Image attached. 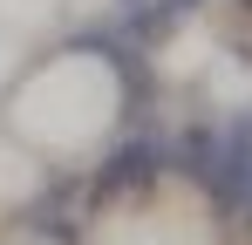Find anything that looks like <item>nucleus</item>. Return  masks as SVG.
Segmentation results:
<instances>
[{
    "instance_id": "f257e3e1",
    "label": "nucleus",
    "mask_w": 252,
    "mask_h": 245,
    "mask_svg": "<svg viewBox=\"0 0 252 245\" xmlns=\"http://www.w3.org/2000/svg\"><path fill=\"white\" fill-rule=\"evenodd\" d=\"M123 109V68L89 41H62V48H34L21 82L0 95V129L34 143L48 163H89L116 136Z\"/></svg>"
},
{
    "instance_id": "f03ea898",
    "label": "nucleus",
    "mask_w": 252,
    "mask_h": 245,
    "mask_svg": "<svg viewBox=\"0 0 252 245\" xmlns=\"http://www.w3.org/2000/svg\"><path fill=\"white\" fill-rule=\"evenodd\" d=\"M48 177H55V163L34 143H21L14 129H0V225L21 218V211H34L41 191H48Z\"/></svg>"
},
{
    "instance_id": "7ed1b4c3",
    "label": "nucleus",
    "mask_w": 252,
    "mask_h": 245,
    "mask_svg": "<svg viewBox=\"0 0 252 245\" xmlns=\"http://www.w3.org/2000/svg\"><path fill=\"white\" fill-rule=\"evenodd\" d=\"M89 0H0V28H14V34L28 41H48L62 21H75Z\"/></svg>"
},
{
    "instance_id": "20e7f679",
    "label": "nucleus",
    "mask_w": 252,
    "mask_h": 245,
    "mask_svg": "<svg viewBox=\"0 0 252 245\" xmlns=\"http://www.w3.org/2000/svg\"><path fill=\"white\" fill-rule=\"evenodd\" d=\"M34 48H41V41H28V34H14V28H0V95L21 82V68L34 61Z\"/></svg>"
},
{
    "instance_id": "39448f33",
    "label": "nucleus",
    "mask_w": 252,
    "mask_h": 245,
    "mask_svg": "<svg viewBox=\"0 0 252 245\" xmlns=\"http://www.w3.org/2000/svg\"><path fill=\"white\" fill-rule=\"evenodd\" d=\"M0 245H21V239H0Z\"/></svg>"
}]
</instances>
